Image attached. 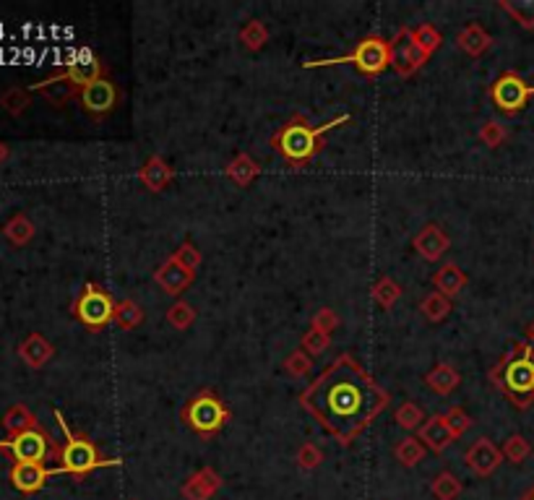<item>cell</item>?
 <instances>
[{
  "label": "cell",
  "mask_w": 534,
  "mask_h": 500,
  "mask_svg": "<svg viewBox=\"0 0 534 500\" xmlns=\"http://www.w3.org/2000/svg\"><path fill=\"white\" fill-rule=\"evenodd\" d=\"M0 105H3V110H5L8 115L19 118V115H24V113L29 110V105H32V91H29V89H21V86H11L8 91H3Z\"/></svg>",
  "instance_id": "cell-30"
},
{
  "label": "cell",
  "mask_w": 534,
  "mask_h": 500,
  "mask_svg": "<svg viewBox=\"0 0 534 500\" xmlns=\"http://www.w3.org/2000/svg\"><path fill=\"white\" fill-rule=\"evenodd\" d=\"M428 52L414 40V29L402 27L397 32V37L391 40V68L394 74H399L402 79H407L412 74H417L425 63H428Z\"/></svg>",
  "instance_id": "cell-10"
},
{
  "label": "cell",
  "mask_w": 534,
  "mask_h": 500,
  "mask_svg": "<svg viewBox=\"0 0 534 500\" xmlns=\"http://www.w3.org/2000/svg\"><path fill=\"white\" fill-rule=\"evenodd\" d=\"M282 368L292 378H305V375L313 373V357L305 355L302 349H294V352H289V357L282 363Z\"/></svg>",
  "instance_id": "cell-40"
},
{
  "label": "cell",
  "mask_w": 534,
  "mask_h": 500,
  "mask_svg": "<svg viewBox=\"0 0 534 500\" xmlns=\"http://www.w3.org/2000/svg\"><path fill=\"white\" fill-rule=\"evenodd\" d=\"M498 8L506 11L522 29H534V0H498Z\"/></svg>",
  "instance_id": "cell-29"
},
{
  "label": "cell",
  "mask_w": 534,
  "mask_h": 500,
  "mask_svg": "<svg viewBox=\"0 0 534 500\" xmlns=\"http://www.w3.org/2000/svg\"><path fill=\"white\" fill-rule=\"evenodd\" d=\"M113 324H115L118 329H123V332H133V329H138V326L144 324V310H141L133 300H121V302L115 305V318H113Z\"/></svg>",
  "instance_id": "cell-31"
},
{
  "label": "cell",
  "mask_w": 534,
  "mask_h": 500,
  "mask_svg": "<svg viewBox=\"0 0 534 500\" xmlns=\"http://www.w3.org/2000/svg\"><path fill=\"white\" fill-rule=\"evenodd\" d=\"M414 40H417V44H420L428 55H433L436 50H441L444 35H441L433 24H420V27L414 29Z\"/></svg>",
  "instance_id": "cell-42"
},
{
  "label": "cell",
  "mask_w": 534,
  "mask_h": 500,
  "mask_svg": "<svg viewBox=\"0 0 534 500\" xmlns=\"http://www.w3.org/2000/svg\"><path fill=\"white\" fill-rule=\"evenodd\" d=\"M524 336H527V341H530V344L534 347V321L530 324V326H527V329H524Z\"/></svg>",
  "instance_id": "cell-48"
},
{
  "label": "cell",
  "mask_w": 534,
  "mask_h": 500,
  "mask_svg": "<svg viewBox=\"0 0 534 500\" xmlns=\"http://www.w3.org/2000/svg\"><path fill=\"white\" fill-rule=\"evenodd\" d=\"M35 222L27 214H13L5 224H3V235L8 238V243H13L16 248H24L35 240Z\"/></svg>",
  "instance_id": "cell-25"
},
{
  "label": "cell",
  "mask_w": 534,
  "mask_h": 500,
  "mask_svg": "<svg viewBox=\"0 0 534 500\" xmlns=\"http://www.w3.org/2000/svg\"><path fill=\"white\" fill-rule=\"evenodd\" d=\"M29 91H37L42 99H47L52 107H63L66 102H71L74 97H79L82 86L63 71V74H55V76H50L44 82L32 83Z\"/></svg>",
  "instance_id": "cell-14"
},
{
  "label": "cell",
  "mask_w": 534,
  "mask_h": 500,
  "mask_svg": "<svg viewBox=\"0 0 534 500\" xmlns=\"http://www.w3.org/2000/svg\"><path fill=\"white\" fill-rule=\"evenodd\" d=\"M534 97V86L527 83L516 71H503L491 83V102L503 115H519Z\"/></svg>",
  "instance_id": "cell-8"
},
{
  "label": "cell",
  "mask_w": 534,
  "mask_h": 500,
  "mask_svg": "<svg viewBox=\"0 0 534 500\" xmlns=\"http://www.w3.org/2000/svg\"><path fill=\"white\" fill-rule=\"evenodd\" d=\"M449 246H452V240H449L446 230H444L441 224H436V222L425 224V227L412 238V248L417 250L425 261H430V263L441 261L444 253L449 250Z\"/></svg>",
  "instance_id": "cell-13"
},
{
  "label": "cell",
  "mask_w": 534,
  "mask_h": 500,
  "mask_svg": "<svg viewBox=\"0 0 534 500\" xmlns=\"http://www.w3.org/2000/svg\"><path fill=\"white\" fill-rule=\"evenodd\" d=\"M430 493L436 496V500H456L461 496V482H459V477L452 474V472H441L433 480Z\"/></svg>",
  "instance_id": "cell-35"
},
{
  "label": "cell",
  "mask_w": 534,
  "mask_h": 500,
  "mask_svg": "<svg viewBox=\"0 0 534 500\" xmlns=\"http://www.w3.org/2000/svg\"><path fill=\"white\" fill-rule=\"evenodd\" d=\"M167 321H169L172 329L185 332V329H191V326L196 324V308H193L191 302H185V300H177L175 305H169Z\"/></svg>",
  "instance_id": "cell-34"
},
{
  "label": "cell",
  "mask_w": 534,
  "mask_h": 500,
  "mask_svg": "<svg viewBox=\"0 0 534 500\" xmlns=\"http://www.w3.org/2000/svg\"><path fill=\"white\" fill-rule=\"evenodd\" d=\"M464 461H467V466H469L472 474H477V477H491L495 469L500 466L503 454H500V449L495 446L491 438H477V441L467 449Z\"/></svg>",
  "instance_id": "cell-12"
},
{
  "label": "cell",
  "mask_w": 534,
  "mask_h": 500,
  "mask_svg": "<svg viewBox=\"0 0 534 500\" xmlns=\"http://www.w3.org/2000/svg\"><path fill=\"white\" fill-rule=\"evenodd\" d=\"M115 300L107 290H102L99 285L94 282H86L83 285L82 294L76 297L74 302V316L76 321L86 326L89 332H102L107 324H113L115 318Z\"/></svg>",
  "instance_id": "cell-7"
},
{
  "label": "cell",
  "mask_w": 534,
  "mask_h": 500,
  "mask_svg": "<svg viewBox=\"0 0 534 500\" xmlns=\"http://www.w3.org/2000/svg\"><path fill=\"white\" fill-rule=\"evenodd\" d=\"M500 454H503V458H508L511 464H522V461H527V458H530V454H532V446H530V441H527L524 435L514 433V435H508V438H506V443H503Z\"/></svg>",
  "instance_id": "cell-37"
},
{
  "label": "cell",
  "mask_w": 534,
  "mask_h": 500,
  "mask_svg": "<svg viewBox=\"0 0 534 500\" xmlns=\"http://www.w3.org/2000/svg\"><path fill=\"white\" fill-rule=\"evenodd\" d=\"M456 44H459V50L467 52L469 58H483V55L493 47V37H491V32H488L483 24L472 21V24H467V27L456 35Z\"/></svg>",
  "instance_id": "cell-20"
},
{
  "label": "cell",
  "mask_w": 534,
  "mask_h": 500,
  "mask_svg": "<svg viewBox=\"0 0 534 500\" xmlns=\"http://www.w3.org/2000/svg\"><path fill=\"white\" fill-rule=\"evenodd\" d=\"M300 404L342 446H349L389 407V394L349 352H344L300 394Z\"/></svg>",
  "instance_id": "cell-1"
},
{
  "label": "cell",
  "mask_w": 534,
  "mask_h": 500,
  "mask_svg": "<svg viewBox=\"0 0 534 500\" xmlns=\"http://www.w3.org/2000/svg\"><path fill=\"white\" fill-rule=\"evenodd\" d=\"M3 427L11 433V438L13 435H21V433H27V430H37L40 427V419L37 415L27 407V404H13L11 410H5V415H3Z\"/></svg>",
  "instance_id": "cell-24"
},
{
  "label": "cell",
  "mask_w": 534,
  "mask_h": 500,
  "mask_svg": "<svg viewBox=\"0 0 534 500\" xmlns=\"http://www.w3.org/2000/svg\"><path fill=\"white\" fill-rule=\"evenodd\" d=\"M55 355V347L42 336V333H29L21 344H19V357L32 368V371H40L44 368Z\"/></svg>",
  "instance_id": "cell-21"
},
{
  "label": "cell",
  "mask_w": 534,
  "mask_h": 500,
  "mask_svg": "<svg viewBox=\"0 0 534 500\" xmlns=\"http://www.w3.org/2000/svg\"><path fill=\"white\" fill-rule=\"evenodd\" d=\"M52 449V438L42 427L13 435L11 441H0V451H8L13 457V464H44Z\"/></svg>",
  "instance_id": "cell-9"
},
{
  "label": "cell",
  "mask_w": 534,
  "mask_h": 500,
  "mask_svg": "<svg viewBox=\"0 0 534 500\" xmlns=\"http://www.w3.org/2000/svg\"><path fill=\"white\" fill-rule=\"evenodd\" d=\"M240 42L246 44V50H250V52L263 50L266 42H269V29H266V24H263L261 19H250L246 27L240 29Z\"/></svg>",
  "instance_id": "cell-33"
},
{
  "label": "cell",
  "mask_w": 534,
  "mask_h": 500,
  "mask_svg": "<svg viewBox=\"0 0 534 500\" xmlns=\"http://www.w3.org/2000/svg\"><path fill=\"white\" fill-rule=\"evenodd\" d=\"M522 500H534V488H530V490L524 493V498H522Z\"/></svg>",
  "instance_id": "cell-49"
},
{
  "label": "cell",
  "mask_w": 534,
  "mask_h": 500,
  "mask_svg": "<svg viewBox=\"0 0 534 500\" xmlns=\"http://www.w3.org/2000/svg\"><path fill=\"white\" fill-rule=\"evenodd\" d=\"M425 446H422V441L420 438H414V435H407V438H402L397 446H394V457L399 458V464L402 466H417L422 458H425Z\"/></svg>",
  "instance_id": "cell-32"
},
{
  "label": "cell",
  "mask_w": 534,
  "mask_h": 500,
  "mask_svg": "<svg viewBox=\"0 0 534 500\" xmlns=\"http://www.w3.org/2000/svg\"><path fill=\"white\" fill-rule=\"evenodd\" d=\"M310 326L331 336L334 329L339 326V316H336V310H331V308H321V310L313 316V324H310Z\"/></svg>",
  "instance_id": "cell-46"
},
{
  "label": "cell",
  "mask_w": 534,
  "mask_h": 500,
  "mask_svg": "<svg viewBox=\"0 0 534 500\" xmlns=\"http://www.w3.org/2000/svg\"><path fill=\"white\" fill-rule=\"evenodd\" d=\"M355 66L363 76H381L383 71L391 68V42L373 35L363 37L347 55L326 58V60H305L302 68H331V66Z\"/></svg>",
  "instance_id": "cell-5"
},
{
  "label": "cell",
  "mask_w": 534,
  "mask_h": 500,
  "mask_svg": "<svg viewBox=\"0 0 534 500\" xmlns=\"http://www.w3.org/2000/svg\"><path fill=\"white\" fill-rule=\"evenodd\" d=\"M477 138H480L488 149H498V146L506 144L508 130H506V125L498 123V121H488V123H483L480 133H477Z\"/></svg>",
  "instance_id": "cell-43"
},
{
  "label": "cell",
  "mask_w": 534,
  "mask_h": 500,
  "mask_svg": "<svg viewBox=\"0 0 534 500\" xmlns=\"http://www.w3.org/2000/svg\"><path fill=\"white\" fill-rule=\"evenodd\" d=\"M79 102L82 107L94 118V121H102L107 118L118 102H121V89L115 86V82H110L107 76L105 79H97V82L86 83L82 91H79Z\"/></svg>",
  "instance_id": "cell-11"
},
{
  "label": "cell",
  "mask_w": 534,
  "mask_h": 500,
  "mask_svg": "<svg viewBox=\"0 0 534 500\" xmlns=\"http://www.w3.org/2000/svg\"><path fill=\"white\" fill-rule=\"evenodd\" d=\"M177 266H183V269H188V271H199V266H201V250L196 248L191 240H185V243H180L177 246V250L169 255Z\"/></svg>",
  "instance_id": "cell-39"
},
{
  "label": "cell",
  "mask_w": 534,
  "mask_h": 500,
  "mask_svg": "<svg viewBox=\"0 0 534 500\" xmlns=\"http://www.w3.org/2000/svg\"><path fill=\"white\" fill-rule=\"evenodd\" d=\"M297 464L302 466V469H316V466H321L324 464V451L316 446V443H302L300 446V451H297Z\"/></svg>",
  "instance_id": "cell-45"
},
{
  "label": "cell",
  "mask_w": 534,
  "mask_h": 500,
  "mask_svg": "<svg viewBox=\"0 0 534 500\" xmlns=\"http://www.w3.org/2000/svg\"><path fill=\"white\" fill-rule=\"evenodd\" d=\"M425 419H428L425 410H422L420 404H414V402H404V404L397 410V425L404 427V430H420Z\"/></svg>",
  "instance_id": "cell-38"
},
{
  "label": "cell",
  "mask_w": 534,
  "mask_h": 500,
  "mask_svg": "<svg viewBox=\"0 0 534 500\" xmlns=\"http://www.w3.org/2000/svg\"><path fill=\"white\" fill-rule=\"evenodd\" d=\"M55 419H58V425H60V430H63V435H66L63 449H55L58 461H60L58 472H63V474H74V477L82 480V477L91 474V472H97V469H105V466H121V464H123L121 458H105L102 454H99V449H97L86 435L74 433V430L68 427V422H66V417H63L60 410H55Z\"/></svg>",
  "instance_id": "cell-4"
},
{
  "label": "cell",
  "mask_w": 534,
  "mask_h": 500,
  "mask_svg": "<svg viewBox=\"0 0 534 500\" xmlns=\"http://www.w3.org/2000/svg\"><path fill=\"white\" fill-rule=\"evenodd\" d=\"M467 271H461V266L456 263H444L436 274H433V285H436V292L446 294L449 300L456 297L459 292L467 287Z\"/></svg>",
  "instance_id": "cell-23"
},
{
  "label": "cell",
  "mask_w": 534,
  "mask_h": 500,
  "mask_svg": "<svg viewBox=\"0 0 534 500\" xmlns=\"http://www.w3.org/2000/svg\"><path fill=\"white\" fill-rule=\"evenodd\" d=\"M180 417H183V422H185L193 433H199V435H204V438H211V435H216V433L227 425L230 410L222 404V399H219L214 391H199L196 396H191V399L185 402Z\"/></svg>",
  "instance_id": "cell-6"
},
{
  "label": "cell",
  "mask_w": 534,
  "mask_h": 500,
  "mask_svg": "<svg viewBox=\"0 0 534 500\" xmlns=\"http://www.w3.org/2000/svg\"><path fill=\"white\" fill-rule=\"evenodd\" d=\"M66 74H68V76L83 89L86 83L97 82V79H105L107 68H105V63H102L97 55H91V52H82L74 63H68Z\"/></svg>",
  "instance_id": "cell-22"
},
{
  "label": "cell",
  "mask_w": 534,
  "mask_h": 500,
  "mask_svg": "<svg viewBox=\"0 0 534 500\" xmlns=\"http://www.w3.org/2000/svg\"><path fill=\"white\" fill-rule=\"evenodd\" d=\"M193 279H196V274L188 271V269H183V266H177L172 258H167L165 263L154 271L157 287L165 292V294H172V297H180L183 292L193 285Z\"/></svg>",
  "instance_id": "cell-15"
},
{
  "label": "cell",
  "mask_w": 534,
  "mask_h": 500,
  "mask_svg": "<svg viewBox=\"0 0 534 500\" xmlns=\"http://www.w3.org/2000/svg\"><path fill=\"white\" fill-rule=\"evenodd\" d=\"M50 474H60L58 469H47L44 464H13L11 482L19 493H37L50 480Z\"/></svg>",
  "instance_id": "cell-16"
},
{
  "label": "cell",
  "mask_w": 534,
  "mask_h": 500,
  "mask_svg": "<svg viewBox=\"0 0 534 500\" xmlns=\"http://www.w3.org/2000/svg\"><path fill=\"white\" fill-rule=\"evenodd\" d=\"M446 425L452 427L453 438H461V435L472 427V417L467 415L464 407H456V404H453L452 410L446 412Z\"/></svg>",
  "instance_id": "cell-44"
},
{
  "label": "cell",
  "mask_w": 534,
  "mask_h": 500,
  "mask_svg": "<svg viewBox=\"0 0 534 500\" xmlns=\"http://www.w3.org/2000/svg\"><path fill=\"white\" fill-rule=\"evenodd\" d=\"M138 180L144 183L146 191L152 193H162L165 188H169V183L175 180V167L167 162L165 157L160 154H152L144 167L138 169Z\"/></svg>",
  "instance_id": "cell-18"
},
{
  "label": "cell",
  "mask_w": 534,
  "mask_h": 500,
  "mask_svg": "<svg viewBox=\"0 0 534 500\" xmlns=\"http://www.w3.org/2000/svg\"><path fill=\"white\" fill-rule=\"evenodd\" d=\"M224 175H227L238 188H247V185L261 175V165H258L250 154H238L230 165L224 167Z\"/></svg>",
  "instance_id": "cell-27"
},
{
  "label": "cell",
  "mask_w": 534,
  "mask_h": 500,
  "mask_svg": "<svg viewBox=\"0 0 534 500\" xmlns=\"http://www.w3.org/2000/svg\"><path fill=\"white\" fill-rule=\"evenodd\" d=\"M349 121H352V115L344 113V115L331 118L326 123L310 125V121L305 115H292L287 123L271 136V146L292 169H302L321 154L324 136L334 128H339V125H347Z\"/></svg>",
  "instance_id": "cell-2"
},
{
  "label": "cell",
  "mask_w": 534,
  "mask_h": 500,
  "mask_svg": "<svg viewBox=\"0 0 534 500\" xmlns=\"http://www.w3.org/2000/svg\"><path fill=\"white\" fill-rule=\"evenodd\" d=\"M459 383H461V373H459L456 368H452V365H446V363L436 365L430 373L425 375V386H428L430 391L441 394V396L453 394Z\"/></svg>",
  "instance_id": "cell-26"
},
{
  "label": "cell",
  "mask_w": 534,
  "mask_h": 500,
  "mask_svg": "<svg viewBox=\"0 0 534 500\" xmlns=\"http://www.w3.org/2000/svg\"><path fill=\"white\" fill-rule=\"evenodd\" d=\"M331 344V336L329 333L318 332V329H308V332L302 333V339H300V349L305 352V355H321V352H326Z\"/></svg>",
  "instance_id": "cell-41"
},
{
  "label": "cell",
  "mask_w": 534,
  "mask_h": 500,
  "mask_svg": "<svg viewBox=\"0 0 534 500\" xmlns=\"http://www.w3.org/2000/svg\"><path fill=\"white\" fill-rule=\"evenodd\" d=\"M219 488H222V477L211 466H204L188 477V482L180 488V496L185 500H211L219 493Z\"/></svg>",
  "instance_id": "cell-19"
},
{
  "label": "cell",
  "mask_w": 534,
  "mask_h": 500,
  "mask_svg": "<svg viewBox=\"0 0 534 500\" xmlns=\"http://www.w3.org/2000/svg\"><path fill=\"white\" fill-rule=\"evenodd\" d=\"M491 383L516 407L527 410L534 402V347L516 341L491 371Z\"/></svg>",
  "instance_id": "cell-3"
},
{
  "label": "cell",
  "mask_w": 534,
  "mask_h": 500,
  "mask_svg": "<svg viewBox=\"0 0 534 500\" xmlns=\"http://www.w3.org/2000/svg\"><path fill=\"white\" fill-rule=\"evenodd\" d=\"M417 438L422 441L425 449H430V451H436V454L446 451L453 441H456L452 427L446 425V415L428 417V419L422 422V427L417 430Z\"/></svg>",
  "instance_id": "cell-17"
},
{
  "label": "cell",
  "mask_w": 534,
  "mask_h": 500,
  "mask_svg": "<svg viewBox=\"0 0 534 500\" xmlns=\"http://www.w3.org/2000/svg\"><path fill=\"white\" fill-rule=\"evenodd\" d=\"M420 313L430 321V324H441L449 318L452 313V300L441 292H428L420 302Z\"/></svg>",
  "instance_id": "cell-28"
},
{
  "label": "cell",
  "mask_w": 534,
  "mask_h": 500,
  "mask_svg": "<svg viewBox=\"0 0 534 500\" xmlns=\"http://www.w3.org/2000/svg\"><path fill=\"white\" fill-rule=\"evenodd\" d=\"M373 297H375V302L381 305V308H394V302H399V297H402V285L399 282H394L391 277H381L378 279V285L373 287Z\"/></svg>",
  "instance_id": "cell-36"
},
{
  "label": "cell",
  "mask_w": 534,
  "mask_h": 500,
  "mask_svg": "<svg viewBox=\"0 0 534 500\" xmlns=\"http://www.w3.org/2000/svg\"><path fill=\"white\" fill-rule=\"evenodd\" d=\"M8 154H11V149H8V144H3V141H0V165H3V162H5V160H8Z\"/></svg>",
  "instance_id": "cell-47"
}]
</instances>
